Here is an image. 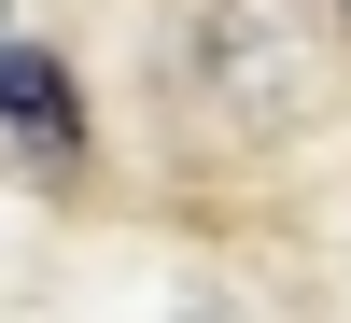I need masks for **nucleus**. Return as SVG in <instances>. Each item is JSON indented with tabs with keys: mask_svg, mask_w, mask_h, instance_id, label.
Wrapping results in <instances>:
<instances>
[{
	"mask_svg": "<svg viewBox=\"0 0 351 323\" xmlns=\"http://www.w3.org/2000/svg\"><path fill=\"white\" fill-rule=\"evenodd\" d=\"M169 99L211 112L239 141H295L324 112V43H309L295 0H183L169 28Z\"/></svg>",
	"mask_w": 351,
	"mask_h": 323,
	"instance_id": "nucleus-1",
	"label": "nucleus"
},
{
	"mask_svg": "<svg viewBox=\"0 0 351 323\" xmlns=\"http://www.w3.org/2000/svg\"><path fill=\"white\" fill-rule=\"evenodd\" d=\"M0 127L43 141V155H71V71H56V56H28V43H0Z\"/></svg>",
	"mask_w": 351,
	"mask_h": 323,
	"instance_id": "nucleus-2",
	"label": "nucleus"
},
{
	"mask_svg": "<svg viewBox=\"0 0 351 323\" xmlns=\"http://www.w3.org/2000/svg\"><path fill=\"white\" fill-rule=\"evenodd\" d=\"M337 28H351V0H337Z\"/></svg>",
	"mask_w": 351,
	"mask_h": 323,
	"instance_id": "nucleus-3",
	"label": "nucleus"
}]
</instances>
